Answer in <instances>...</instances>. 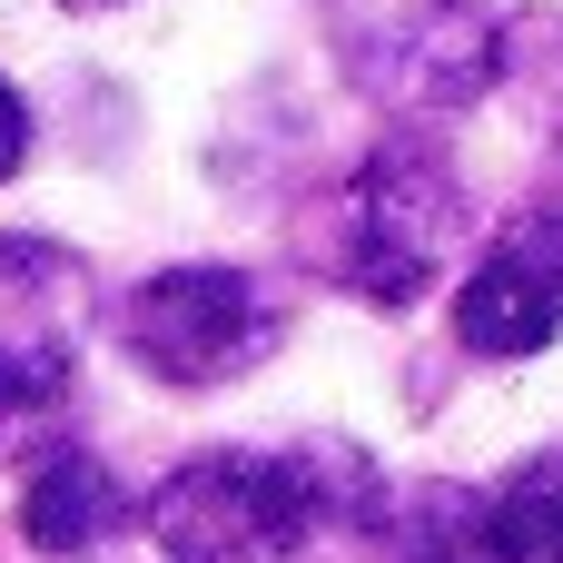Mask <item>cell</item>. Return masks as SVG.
Returning <instances> with one entry per match:
<instances>
[{
    "mask_svg": "<svg viewBox=\"0 0 563 563\" xmlns=\"http://www.w3.org/2000/svg\"><path fill=\"white\" fill-rule=\"evenodd\" d=\"M336 49L356 89H376L386 109H426V119L485 99L505 69V30L485 20V0H346Z\"/></svg>",
    "mask_w": 563,
    "mask_h": 563,
    "instance_id": "4",
    "label": "cell"
},
{
    "mask_svg": "<svg viewBox=\"0 0 563 563\" xmlns=\"http://www.w3.org/2000/svg\"><path fill=\"white\" fill-rule=\"evenodd\" d=\"M455 247H465V188H455V168L435 148H416V139H386L336 188L317 267L346 297H366V307H416L445 277Z\"/></svg>",
    "mask_w": 563,
    "mask_h": 563,
    "instance_id": "2",
    "label": "cell"
},
{
    "mask_svg": "<svg viewBox=\"0 0 563 563\" xmlns=\"http://www.w3.org/2000/svg\"><path fill=\"white\" fill-rule=\"evenodd\" d=\"M20 158H30V99L0 79V178H20Z\"/></svg>",
    "mask_w": 563,
    "mask_h": 563,
    "instance_id": "10",
    "label": "cell"
},
{
    "mask_svg": "<svg viewBox=\"0 0 563 563\" xmlns=\"http://www.w3.org/2000/svg\"><path fill=\"white\" fill-rule=\"evenodd\" d=\"M119 346L158 376V386H178V396H198V386H238L247 366H267L277 346H287V307L247 277V267H158L148 287H129V307H119Z\"/></svg>",
    "mask_w": 563,
    "mask_h": 563,
    "instance_id": "3",
    "label": "cell"
},
{
    "mask_svg": "<svg viewBox=\"0 0 563 563\" xmlns=\"http://www.w3.org/2000/svg\"><path fill=\"white\" fill-rule=\"evenodd\" d=\"M554 336H563V218L534 208L475 257L465 297H455V346L465 356H544Z\"/></svg>",
    "mask_w": 563,
    "mask_h": 563,
    "instance_id": "6",
    "label": "cell"
},
{
    "mask_svg": "<svg viewBox=\"0 0 563 563\" xmlns=\"http://www.w3.org/2000/svg\"><path fill=\"white\" fill-rule=\"evenodd\" d=\"M89 346V267L59 238H0V416H40L69 396Z\"/></svg>",
    "mask_w": 563,
    "mask_h": 563,
    "instance_id": "5",
    "label": "cell"
},
{
    "mask_svg": "<svg viewBox=\"0 0 563 563\" xmlns=\"http://www.w3.org/2000/svg\"><path fill=\"white\" fill-rule=\"evenodd\" d=\"M386 525V485L356 445H208L148 495V534L168 563H277L317 534Z\"/></svg>",
    "mask_w": 563,
    "mask_h": 563,
    "instance_id": "1",
    "label": "cell"
},
{
    "mask_svg": "<svg viewBox=\"0 0 563 563\" xmlns=\"http://www.w3.org/2000/svg\"><path fill=\"white\" fill-rule=\"evenodd\" d=\"M475 534L495 563H563V445L525 455L495 495H475Z\"/></svg>",
    "mask_w": 563,
    "mask_h": 563,
    "instance_id": "8",
    "label": "cell"
},
{
    "mask_svg": "<svg viewBox=\"0 0 563 563\" xmlns=\"http://www.w3.org/2000/svg\"><path fill=\"white\" fill-rule=\"evenodd\" d=\"M129 525V485L89 455V445H49L40 465H30V485H20V534H30V554H99L109 534Z\"/></svg>",
    "mask_w": 563,
    "mask_h": 563,
    "instance_id": "7",
    "label": "cell"
},
{
    "mask_svg": "<svg viewBox=\"0 0 563 563\" xmlns=\"http://www.w3.org/2000/svg\"><path fill=\"white\" fill-rule=\"evenodd\" d=\"M396 563H495V554H485V534H475V495H426Z\"/></svg>",
    "mask_w": 563,
    "mask_h": 563,
    "instance_id": "9",
    "label": "cell"
},
{
    "mask_svg": "<svg viewBox=\"0 0 563 563\" xmlns=\"http://www.w3.org/2000/svg\"><path fill=\"white\" fill-rule=\"evenodd\" d=\"M69 10H109V0H69Z\"/></svg>",
    "mask_w": 563,
    "mask_h": 563,
    "instance_id": "11",
    "label": "cell"
}]
</instances>
